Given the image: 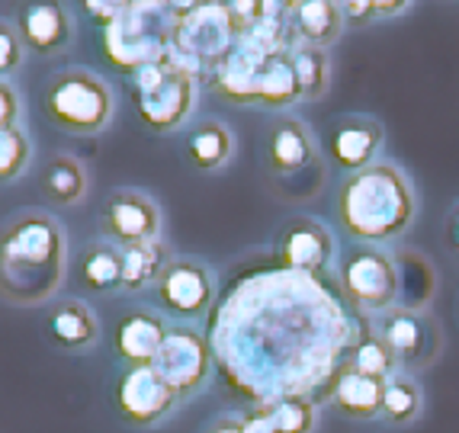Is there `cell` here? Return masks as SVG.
Returning a JSON list of instances; mask_svg holds the SVG:
<instances>
[{"mask_svg": "<svg viewBox=\"0 0 459 433\" xmlns=\"http://www.w3.org/2000/svg\"><path fill=\"white\" fill-rule=\"evenodd\" d=\"M84 10H87V16H91L93 23H100L103 30H109V26L123 16L126 4H119V0H87Z\"/></svg>", "mask_w": 459, "mask_h": 433, "instance_id": "cell-33", "label": "cell"}, {"mask_svg": "<svg viewBox=\"0 0 459 433\" xmlns=\"http://www.w3.org/2000/svg\"><path fill=\"white\" fill-rule=\"evenodd\" d=\"M77 276H81V286L100 296L123 289V247L116 241L87 244L77 260Z\"/></svg>", "mask_w": 459, "mask_h": 433, "instance_id": "cell-21", "label": "cell"}, {"mask_svg": "<svg viewBox=\"0 0 459 433\" xmlns=\"http://www.w3.org/2000/svg\"><path fill=\"white\" fill-rule=\"evenodd\" d=\"M177 4H126L123 16L103 32L107 61L123 74L158 65L174 55Z\"/></svg>", "mask_w": 459, "mask_h": 433, "instance_id": "cell-3", "label": "cell"}, {"mask_svg": "<svg viewBox=\"0 0 459 433\" xmlns=\"http://www.w3.org/2000/svg\"><path fill=\"white\" fill-rule=\"evenodd\" d=\"M235 46L238 32L225 4H177L174 58L186 68L215 71Z\"/></svg>", "mask_w": 459, "mask_h": 433, "instance_id": "cell-6", "label": "cell"}, {"mask_svg": "<svg viewBox=\"0 0 459 433\" xmlns=\"http://www.w3.org/2000/svg\"><path fill=\"white\" fill-rule=\"evenodd\" d=\"M65 280V231L42 212H23L0 229V299L39 305Z\"/></svg>", "mask_w": 459, "mask_h": 433, "instance_id": "cell-1", "label": "cell"}, {"mask_svg": "<svg viewBox=\"0 0 459 433\" xmlns=\"http://www.w3.org/2000/svg\"><path fill=\"white\" fill-rule=\"evenodd\" d=\"M385 385H389V379H383V376H367L347 363L337 369L334 379H331V385L325 388V392H328V398L334 402V408L341 411V414L357 418V420H369V418H376V414H383Z\"/></svg>", "mask_w": 459, "mask_h": 433, "instance_id": "cell-14", "label": "cell"}, {"mask_svg": "<svg viewBox=\"0 0 459 433\" xmlns=\"http://www.w3.org/2000/svg\"><path fill=\"white\" fill-rule=\"evenodd\" d=\"M30 138L20 126H10V129H0V183L13 180L26 170L30 164Z\"/></svg>", "mask_w": 459, "mask_h": 433, "instance_id": "cell-30", "label": "cell"}, {"mask_svg": "<svg viewBox=\"0 0 459 433\" xmlns=\"http://www.w3.org/2000/svg\"><path fill=\"white\" fill-rule=\"evenodd\" d=\"M152 369L174 388L177 395L186 398L206 385L209 373H212V350L190 327H170Z\"/></svg>", "mask_w": 459, "mask_h": 433, "instance_id": "cell-7", "label": "cell"}, {"mask_svg": "<svg viewBox=\"0 0 459 433\" xmlns=\"http://www.w3.org/2000/svg\"><path fill=\"white\" fill-rule=\"evenodd\" d=\"M212 433H245L241 430V420H222V424H215Z\"/></svg>", "mask_w": 459, "mask_h": 433, "instance_id": "cell-37", "label": "cell"}, {"mask_svg": "<svg viewBox=\"0 0 459 433\" xmlns=\"http://www.w3.org/2000/svg\"><path fill=\"white\" fill-rule=\"evenodd\" d=\"M16 30L23 46L52 55L71 42V16L62 4H26L16 16Z\"/></svg>", "mask_w": 459, "mask_h": 433, "instance_id": "cell-17", "label": "cell"}, {"mask_svg": "<svg viewBox=\"0 0 459 433\" xmlns=\"http://www.w3.org/2000/svg\"><path fill=\"white\" fill-rule=\"evenodd\" d=\"M341 7V16H344V23L353 26H363V23H373L379 16H392L398 10H405V4H398V0H353V4H337Z\"/></svg>", "mask_w": 459, "mask_h": 433, "instance_id": "cell-31", "label": "cell"}, {"mask_svg": "<svg viewBox=\"0 0 459 433\" xmlns=\"http://www.w3.org/2000/svg\"><path fill=\"white\" fill-rule=\"evenodd\" d=\"M351 366L360 369L367 376H383V379H392V369L398 366V357L392 353V347L383 341V337H360L357 347L351 350Z\"/></svg>", "mask_w": 459, "mask_h": 433, "instance_id": "cell-28", "label": "cell"}, {"mask_svg": "<svg viewBox=\"0 0 459 433\" xmlns=\"http://www.w3.org/2000/svg\"><path fill=\"white\" fill-rule=\"evenodd\" d=\"M46 113L55 126L74 135H97L113 116V93L97 74L68 68L55 74L46 87Z\"/></svg>", "mask_w": 459, "mask_h": 433, "instance_id": "cell-5", "label": "cell"}, {"mask_svg": "<svg viewBox=\"0 0 459 433\" xmlns=\"http://www.w3.org/2000/svg\"><path fill=\"white\" fill-rule=\"evenodd\" d=\"M270 414L280 433H312L315 430V402L306 395H292L270 402Z\"/></svg>", "mask_w": 459, "mask_h": 433, "instance_id": "cell-29", "label": "cell"}, {"mask_svg": "<svg viewBox=\"0 0 459 433\" xmlns=\"http://www.w3.org/2000/svg\"><path fill=\"white\" fill-rule=\"evenodd\" d=\"M446 244L459 254V205L450 212V221H446Z\"/></svg>", "mask_w": 459, "mask_h": 433, "instance_id": "cell-36", "label": "cell"}, {"mask_svg": "<svg viewBox=\"0 0 459 433\" xmlns=\"http://www.w3.org/2000/svg\"><path fill=\"white\" fill-rule=\"evenodd\" d=\"M290 10L302 46L328 48L341 39L344 16H341V7L331 0H302V4H290Z\"/></svg>", "mask_w": 459, "mask_h": 433, "instance_id": "cell-20", "label": "cell"}, {"mask_svg": "<svg viewBox=\"0 0 459 433\" xmlns=\"http://www.w3.org/2000/svg\"><path fill=\"white\" fill-rule=\"evenodd\" d=\"M170 327L152 312H132L119 321L113 337V353L132 366H152Z\"/></svg>", "mask_w": 459, "mask_h": 433, "instance_id": "cell-16", "label": "cell"}, {"mask_svg": "<svg viewBox=\"0 0 459 433\" xmlns=\"http://www.w3.org/2000/svg\"><path fill=\"white\" fill-rule=\"evenodd\" d=\"M337 215L357 241H389L411 225L414 196L395 168L369 164L341 183Z\"/></svg>", "mask_w": 459, "mask_h": 433, "instance_id": "cell-2", "label": "cell"}, {"mask_svg": "<svg viewBox=\"0 0 459 433\" xmlns=\"http://www.w3.org/2000/svg\"><path fill=\"white\" fill-rule=\"evenodd\" d=\"M23 65V36L16 23L0 20V81Z\"/></svg>", "mask_w": 459, "mask_h": 433, "instance_id": "cell-32", "label": "cell"}, {"mask_svg": "<svg viewBox=\"0 0 459 433\" xmlns=\"http://www.w3.org/2000/svg\"><path fill=\"white\" fill-rule=\"evenodd\" d=\"M215 282L212 273L196 260H174L158 280V302L180 318H196L212 305Z\"/></svg>", "mask_w": 459, "mask_h": 433, "instance_id": "cell-11", "label": "cell"}, {"mask_svg": "<svg viewBox=\"0 0 459 433\" xmlns=\"http://www.w3.org/2000/svg\"><path fill=\"white\" fill-rule=\"evenodd\" d=\"M103 235L119 247L161 238V209L138 190H116L103 205Z\"/></svg>", "mask_w": 459, "mask_h": 433, "instance_id": "cell-10", "label": "cell"}, {"mask_svg": "<svg viewBox=\"0 0 459 433\" xmlns=\"http://www.w3.org/2000/svg\"><path fill=\"white\" fill-rule=\"evenodd\" d=\"M334 254V238L312 219L290 221L280 235V264L292 273H318Z\"/></svg>", "mask_w": 459, "mask_h": 433, "instance_id": "cell-13", "label": "cell"}, {"mask_svg": "<svg viewBox=\"0 0 459 433\" xmlns=\"http://www.w3.org/2000/svg\"><path fill=\"white\" fill-rule=\"evenodd\" d=\"M174 264L170 260L168 244L158 241H142V244H126L123 247V292H142L145 286H158L164 270Z\"/></svg>", "mask_w": 459, "mask_h": 433, "instance_id": "cell-22", "label": "cell"}, {"mask_svg": "<svg viewBox=\"0 0 459 433\" xmlns=\"http://www.w3.org/2000/svg\"><path fill=\"white\" fill-rule=\"evenodd\" d=\"M42 190L55 205H74L87 196V170L71 154H55L42 174Z\"/></svg>", "mask_w": 459, "mask_h": 433, "instance_id": "cell-24", "label": "cell"}, {"mask_svg": "<svg viewBox=\"0 0 459 433\" xmlns=\"http://www.w3.org/2000/svg\"><path fill=\"white\" fill-rule=\"evenodd\" d=\"M424 408L421 388L418 382L408 379V376H392L389 385H385V404H383V418H389L392 424H411Z\"/></svg>", "mask_w": 459, "mask_h": 433, "instance_id": "cell-27", "label": "cell"}, {"mask_svg": "<svg viewBox=\"0 0 459 433\" xmlns=\"http://www.w3.org/2000/svg\"><path fill=\"white\" fill-rule=\"evenodd\" d=\"M315 164V144L299 119H280L270 132V170L280 177L302 174Z\"/></svg>", "mask_w": 459, "mask_h": 433, "instance_id": "cell-18", "label": "cell"}, {"mask_svg": "<svg viewBox=\"0 0 459 433\" xmlns=\"http://www.w3.org/2000/svg\"><path fill=\"white\" fill-rule=\"evenodd\" d=\"M299 97H302V91H299L296 65H292V48L273 52L257 74V103L280 109L296 103Z\"/></svg>", "mask_w": 459, "mask_h": 433, "instance_id": "cell-23", "label": "cell"}, {"mask_svg": "<svg viewBox=\"0 0 459 433\" xmlns=\"http://www.w3.org/2000/svg\"><path fill=\"white\" fill-rule=\"evenodd\" d=\"M129 81L138 119L152 132L177 129L196 103V71L186 68L174 55L135 71Z\"/></svg>", "mask_w": 459, "mask_h": 433, "instance_id": "cell-4", "label": "cell"}, {"mask_svg": "<svg viewBox=\"0 0 459 433\" xmlns=\"http://www.w3.org/2000/svg\"><path fill=\"white\" fill-rule=\"evenodd\" d=\"M383 144V126L373 119H344L341 126H334L328 135V154L341 170H367L373 154Z\"/></svg>", "mask_w": 459, "mask_h": 433, "instance_id": "cell-15", "label": "cell"}, {"mask_svg": "<svg viewBox=\"0 0 459 433\" xmlns=\"http://www.w3.org/2000/svg\"><path fill=\"white\" fill-rule=\"evenodd\" d=\"M177 402H180V395L154 373L152 366H132L116 382V408L135 427L158 424L177 408Z\"/></svg>", "mask_w": 459, "mask_h": 433, "instance_id": "cell-9", "label": "cell"}, {"mask_svg": "<svg viewBox=\"0 0 459 433\" xmlns=\"http://www.w3.org/2000/svg\"><path fill=\"white\" fill-rule=\"evenodd\" d=\"M292 65H296L299 91L302 100H322L331 84V61L325 48L299 46L292 48Z\"/></svg>", "mask_w": 459, "mask_h": 433, "instance_id": "cell-26", "label": "cell"}, {"mask_svg": "<svg viewBox=\"0 0 459 433\" xmlns=\"http://www.w3.org/2000/svg\"><path fill=\"white\" fill-rule=\"evenodd\" d=\"M20 119V97H16V87L0 81V129H10Z\"/></svg>", "mask_w": 459, "mask_h": 433, "instance_id": "cell-34", "label": "cell"}, {"mask_svg": "<svg viewBox=\"0 0 459 433\" xmlns=\"http://www.w3.org/2000/svg\"><path fill=\"white\" fill-rule=\"evenodd\" d=\"M241 430L245 433H280L276 430L273 414H270V404H257L254 411H247L245 420H241Z\"/></svg>", "mask_w": 459, "mask_h": 433, "instance_id": "cell-35", "label": "cell"}, {"mask_svg": "<svg viewBox=\"0 0 459 433\" xmlns=\"http://www.w3.org/2000/svg\"><path fill=\"white\" fill-rule=\"evenodd\" d=\"M379 337L392 347L398 363L405 366L430 363L437 353V343H440V331H437L434 321L418 308H408V305L392 308L385 315L383 325H379Z\"/></svg>", "mask_w": 459, "mask_h": 433, "instance_id": "cell-12", "label": "cell"}, {"mask_svg": "<svg viewBox=\"0 0 459 433\" xmlns=\"http://www.w3.org/2000/svg\"><path fill=\"white\" fill-rule=\"evenodd\" d=\"M231 152H235V138H231V132L225 129L222 122H203L186 142V154H190V160L199 170L225 168Z\"/></svg>", "mask_w": 459, "mask_h": 433, "instance_id": "cell-25", "label": "cell"}, {"mask_svg": "<svg viewBox=\"0 0 459 433\" xmlns=\"http://www.w3.org/2000/svg\"><path fill=\"white\" fill-rule=\"evenodd\" d=\"M97 315L91 312V305L81 299H65L52 308L48 315V337L55 347L62 350H84L97 343Z\"/></svg>", "mask_w": 459, "mask_h": 433, "instance_id": "cell-19", "label": "cell"}, {"mask_svg": "<svg viewBox=\"0 0 459 433\" xmlns=\"http://www.w3.org/2000/svg\"><path fill=\"white\" fill-rule=\"evenodd\" d=\"M341 286L347 299L367 312H385L398 299V270L385 254L357 247L341 266Z\"/></svg>", "mask_w": 459, "mask_h": 433, "instance_id": "cell-8", "label": "cell"}]
</instances>
